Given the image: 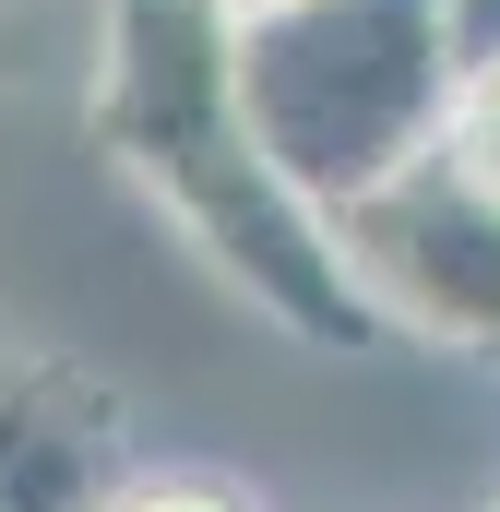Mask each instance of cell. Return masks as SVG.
I'll list each match as a JSON object with an SVG mask.
<instances>
[{
	"label": "cell",
	"mask_w": 500,
	"mask_h": 512,
	"mask_svg": "<svg viewBox=\"0 0 500 512\" xmlns=\"http://www.w3.org/2000/svg\"><path fill=\"white\" fill-rule=\"evenodd\" d=\"M322 227H334V262H346L370 334L500 370V191L489 179H465L429 143L393 179H370L358 203H334Z\"/></svg>",
	"instance_id": "3"
},
{
	"label": "cell",
	"mask_w": 500,
	"mask_h": 512,
	"mask_svg": "<svg viewBox=\"0 0 500 512\" xmlns=\"http://www.w3.org/2000/svg\"><path fill=\"white\" fill-rule=\"evenodd\" d=\"M489 512H500V501H489Z\"/></svg>",
	"instance_id": "8"
},
{
	"label": "cell",
	"mask_w": 500,
	"mask_h": 512,
	"mask_svg": "<svg viewBox=\"0 0 500 512\" xmlns=\"http://www.w3.org/2000/svg\"><path fill=\"white\" fill-rule=\"evenodd\" d=\"M239 108L274 155V179L334 215L405 155L441 143L453 108V36L441 0H250L227 24Z\"/></svg>",
	"instance_id": "2"
},
{
	"label": "cell",
	"mask_w": 500,
	"mask_h": 512,
	"mask_svg": "<svg viewBox=\"0 0 500 512\" xmlns=\"http://www.w3.org/2000/svg\"><path fill=\"white\" fill-rule=\"evenodd\" d=\"M227 12H250V0H227Z\"/></svg>",
	"instance_id": "7"
},
{
	"label": "cell",
	"mask_w": 500,
	"mask_h": 512,
	"mask_svg": "<svg viewBox=\"0 0 500 512\" xmlns=\"http://www.w3.org/2000/svg\"><path fill=\"white\" fill-rule=\"evenodd\" d=\"M96 512H262V501H239L227 477H120L96 489Z\"/></svg>",
	"instance_id": "5"
},
{
	"label": "cell",
	"mask_w": 500,
	"mask_h": 512,
	"mask_svg": "<svg viewBox=\"0 0 500 512\" xmlns=\"http://www.w3.org/2000/svg\"><path fill=\"white\" fill-rule=\"evenodd\" d=\"M441 155H453L465 179H489V191H500V48L453 60V108H441Z\"/></svg>",
	"instance_id": "4"
},
{
	"label": "cell",
	"mask_w": 500,
	"mask_h": 512,
	"mask_svg": "<svg viewBox=\"0 0 500 512\" xmlns=\"http://www.w3.org/2000/svg\"><path fill=\"white\" fill-rule=\"evenodd\" d=\"M227 24H239L227 0H108V24H96V143L298 346H381L346 262H334V227L274 179V155L250 131Z\"/></svg>",
	"instance_id": "1"
},
{
	"label": "cell",
	"mask_w": 500,
	"mask_h": 512,
	"mask_svg": "<svg viewBox=\"0 0 500 512\" xmlns=\"http://www.w3.org/2000/svg\"><path fill=\"white\" fill-rule=\"evenodd\" d=\"M441 36H453V60L500 48V0H441Z\"/></svg>",
	"instance_id": "6"
}]
</instances>
